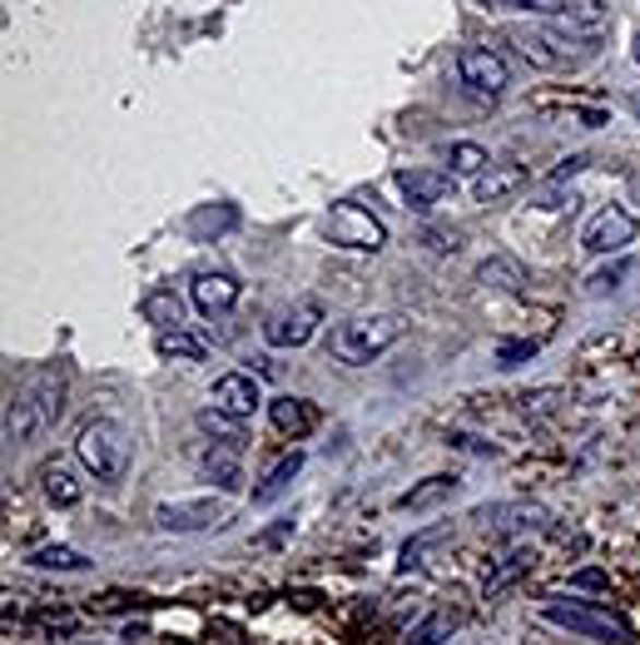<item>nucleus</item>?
Segmentation results:
<instances>
[{
	"mask_svg": "<svg viewBox=\"0 0 640 645\" xmlns=\"http://www.w3.org/2000/svg\"><path fill=\"white\" fill-rule=\"evenodd\" d=\"M507 40H517V50L526 55L532 64H542V70H552V64L566 60L561 50H552V35H542V31H511Z\"/></svg>",
	"mask_w": 640,
	"mask_h": 645,
	"instance_id": "4be33fe9",
	"label": "nucleus"
},
{
	"mask_svg": "<svg viewBox=\"0 0 640 645\" xmlns=\"http://www.w3.org/2000/svg\"><path fill=\"white\" fill-rule=\"evenodd\" d=\"M318 322H323V308L313 298L294 303V308H278L269 322H263V343L269 348H304L308 338L318 333Z\"/></svg>",
	"mask_w": 640,
	"mask_h": 645,
	"instance_id": "0eeeda50",
	"label": "nucleus"
},
{
	"mask_svg": "<svg viewBox=\"0 0 640 645\" xmlns=\"http://www.w3.org/2000/svg\"><path fill=\"white\" fill-rule=\"evenodd\" d=\"M630 269H636V263H630V258H616V263H611V269L591 273V279H586V293H591V298H601V293L620 289V283L630 279Z\"/></svg>",
	"mask_w": 640,
	"mask_h": 645,
	"instance_id": "cd10ccee",
	"label": "nucleus"
},
{
	"mask_svg": "<svg viewBox=\"0 0 640 645\" xmlns=\"http://www.w3.org/2000/svg\"><path fill=\"white\" fill-rule=\"evenodd\" d=\"M526 357H536V343H501L497 348V363L501 367H517V363H526Z\"/></svg>",
	"mask_w": 640,
	"mask_h": 645,
	"instance_id": "2f4dec72",
	"label": "nucleus"
},
{
	"mask_svg": "<svg viewBox=\"0 0 640 645\" xmlns=\"http://www.w3.org/2000/svg\"><path fill=\"white\" fill-rule=\"evenodd\" d=\"M288 531H294V521H278V527H273V531H263L259 541H263V547H278V541L288 537Z\"/></svg>",
	"mask_w": 640,
	"mask_h": 645,
	"instance_id": "c9c22d12",
	"label": "nucleus"
},
{
	"mask_svg": "<svg viewBox=\"0 0 640 645\" xmlns=\"http://www.w3.org/2000/svg\"><path fill=\"white\" fill-rule=\"evenodd\" d=\"M447 635H452V621H447V615H432L427 625L413 631V645H447Z\"/></svg>",
	"mask_w": 640,
	"mask_h": 645,
	"instance_id": "c756f323",
	"label": "nucleus"
},
{
	"mask_svg": "<svg viewBox=\"0 0 640 645\" xmlns=\"http://www.w3.org/2000/svg\"><path fill=\"white\" fill-rule=\"evenodd\" d=\"M269 422L283 432V437H308V432L318 427V408L313 402H304V398H273L269 402Z\"/></svg>",
	"mask_w": 640,
	"mask_h": 645,
	"instance_id": "ddd939ff",
	"label": "nucleus"
},
{
	"mask_svg": "<svg viewBox=\"0 0 640 645\" xmlns=\"http://www.w3.org/2000/svg\"><path fill=\"white\" fill-rule=\"evenodd\" d=\"M75 645H99V641H75Z\"/></svg>",
	"mask_w": 640,
	"mask_h": 645,
	"instance_id": "e433bc0d",
	"label": "nucleus"
},
{
	"mask_svg": "<svg viewBox=\"0 0 640 645\" xmlns=\"http://www.w3.org/2000/svg\"><path fill=\"white\" fill-rule=\"evenodd\" d=\"M586 164H591V154H566V160L556 164L552 174H546V184H552V189H561V184H566V179H576V174L586 169Z\"/></svg>",
	"mask_w": 640,
	"mask_h": 645,
	"instance_id": "7c9ffc66",
	"label": "nucleus"
},
{
	"mask_svg": "<svg viewBox=\"0 0 640 645\" xmlns=\"http://www.w3.org/2000/svg\"><path fill=\"white\" fill-rule=\"evenodd\" d=\"M477 283H482V289L521 293V289H526V269H521L517 258H507V254H491L487 263H482V269H477Z\"/></svg>",
	"mask_w": 640,
	"mask_h": 645,
	"instance_id": "dca6fc26",
	"label": "nucleus"
},
{
	"mask_svg": "<svg viewBox=\"0 0 640 645\" xmlns=\"http://www.w3.org/2000/svg\"><path fill=\"white\" fill-rule=\"evenodd\" d=\"M571 586H581V591H606V571H596V566L576 571V576H571Z\"/></svg>",
	"mask_w": 640,
	"mask_h": 645,
	"instance_id": "72a5a7b5",
	"label": "nucleus"
},
{
	"mask_svg": "<svg viewBox=\"0 0 640 645\" xmlns=\"http://www.w3.org/2000/svg\"><path fill=\"white\" fill-rule=\"evenodd\" d=\"M497 11H536V15H566V0H482Z\"/></svg>",
	"mask_w": 640,
	"mask_h": 645,
	"instance_id": "c85d7f7f",
	"label": "nucleus"
},
{
	"mask_svg": "<svg viewBox=\"0 0 640 645\" xmlns=\"http://www.w3.org/2000/svg\"><path fill=\"white\" fill-rule=\"evenodd\" d=\"M323 228H328V238H333L337 248H353V254H378V248L388 244L382 219L372 214V209H363L358 199H337V204L328 209Z\"/></svg>",
	"mask_w": 640,
	"mask_h": 645,
	"instance_id": "20e7f679",
	"label": "nucleus"
},
{
	"mask_svg": "<svg viewBox=\"0 0 640 645\" xmlns=\"http://www.w3.org/2000/svg\"><path fill=\"white\" fill-rule=\"evenodd\" d=\"M60 412H66V373L60 367H40L11 398V408H5V442H31L35 432L55 427Z\"/></svg>",
	"mask_w": 640,
	"mask_h": 645,
	"instance_id": "f257e3e1",
	"label": "nucleus"
},
{
	"mask_svg": "<svg viewBox=\"0 0 640 645\" xmlns=\"http://www.w3.org/2000/svg\"><path fill=\"white\" fill-rule=\"evenodd\" d=\"M144 318H150L159 333H169V328H185V303L174 298L169 289H159V293H150V298H144Z\"/></svg>",
	"mask_w": 640,
	"mask_h": 645,
	"instance_id": "412c9836",
	"label": "nucleus"
},
{
	"mask_svg": "<svg viewBox=\"0 0 640 645\" xmlns=\"http://www.w3.org/2000/svg\"><path fill=\"white\" fill-rule=\"evenodd\" d=\"M457 80L467 95H482V99H501L511 85V64L501 60L497 50L487 45H467V50L457 55Z\"/></svg>",
	"mask_w": 640,
	"mask_h": 645,
	"instance_id": "39448f33",
	"label": "nucleus"
},
{
	"mask_svg": "<svg viewBox=\"0 0 640 645\" xmlns=\"http://www.w3.org/2000/svg\"><path fill=\"white\" fill-rule=\"evenodd\" d=\"M31 566H40V571H85L90 556L85 551H75V547H40V551H31Z\"/></svg>",
	"mask_w": 640,
	"mask_h": 645,
	"instance_id": "5701e85b",
	"label": "nucleus"
},
{
	"mask_svg": "<svg viewBox=\"0 0 640 645\" xmlns=\"http://www.w3.org/2000/svg\"><path fill=\"white\" fill-rule=\"evenodd\" d=\"M392 184H398L402 189V199H407V204L413 209H437L447 199V194H452V179H447V174H437V169H398L392 174Z\"/></svg>",
	"mask_w": 640,
	"mask_h": 645,
	"instance_id": "9b49d317",
	"label": "nucleus"
},
{
	"mask_svg": "<svg viewBox=\"0 0 640 645\" xmlns=\"http://www.w3.org/2000/svg\"><path fill=\"white\" fill-rule=\"evenodd\" d=\"M224 521L218 502H159L154 506V527L159 531H204Z\"/></svg>",
	"mask_w": 640,
	"mask_h": 645,
	"instance_id": "9d476101",
	"label": "nucleus"
},
{
	"mask_svg": "<svg viewBox=\"0 0 640 645\" xmlns=\"http://www.w3.org/2000/svg\"><path fill=\"white\" fill-rule=\"evenodd\" d=\"M487 164L491 160H487V150H482V144H467V140L452 144V174H467V179H477Z\"/></svg>",
	"mask_w": 640,
	"mask_h": 645,
	"instance_id": "bb28decb",
	"label": "nucleus"
},
{
	"mask_svg": "<svg viewBox=\"0 0 640 645\" xmlns=\"http://www.w3.org/2000/svg\"><path fill=\"white\" fill-rule=\"evenodd\" d=\"M447 537H452V527H427L423 537H413V541H407V547H402V571L423 566V556H427V551H432L437 541H447Z\"/></svg>",
	"mask_w": 640,
	"mask_h": 645,
	"instance_id": "a878e982",
	"label": "nucleus"
},
{
	"mask_svg": "<svg viewBox=\"0 0 640 645\" xmlns=\"http://www.w3.org/2000/svg\"><path fill=\"white\" fill-rule=\"evenodd\" d=\"M542 611H546V621L566 625V631L596 635V641H630V625L620 621V615L601 611V606H581V601H546Z\"/></svg>",
	"mask_w": 640,
	"mask_h": 645,
	"instance_id": "423d86ee",
	"label": "nucleus"
},
{
	"mask_svg": "<svg viewBox=\"0 0 640 645\" xmlns=\"http://www.w3.org/2000/svg\"><path fill=\"white\" fill-rule=\"evenodd\" d=\"M636 214H626V209H601L596 219H591L586 224V234H581V244L591 248V254H620V248L630 244V238H636Z\"/></svg>",
	"mask_w": 640,
	"mask_h": 645,
	"instance_id": "1a4fd4ad",
	"label": "nucleus"
},
{
	"mask_svg": "<svg viewBox=\"0 0 640 645\" xmlns=\"http://www.w3.org/2000/svg\"><path fill=\"white\" fill-rule=\"evenodd\" d=\"M423 244L432 248V254H452V248H457V228H427Z\"/></svg>",
	"mask_w": 640,
	"mask_h": 645,
	"instance_id": "473e14b6",
	"label": "nucleus"
},
{
	"mask_svg": "<svg viewBox=\"0 0 640 645\" xmlns=\"http://www.w3.org/2000/svg\"><path fill=\"white\" fill-rule=\"evenodd\" d=\"M298 472H304V452H288V457H283V462L273 467L269 477H263V486L253 492V502H259V506L278 502V496L288 492V486H294V477H298Z\"/></svg>",
	"mask_w": 640,
	"mask_h": 645,
	"instance_id": "a211bd4d",
	"label": "nucleus"
},
{
	"mask_svg": "<svg viewBox=\"0 0 640 645\" xmlns=\"http://www.w3.org/2000/svg\"><path fill=\"white\" fill-rule=\"evenodd\" d=\"M452 442H457L462 452H477V457H491V452H497L491 442H477V437H452Z\"/></svg>",
	"mask_w": 640,
	"mask_h": 645,
	"instance_id": "f704fd0d",
	"label": "nucleus"
},
{
	"mask_svg": "<svg viewBox=\"0 0 640 645\" xmlns=\"http://www.w3.org/2000/svg\"><path fill=\"white\" fill-rule=\"evenodd\" d=\"M199 472L218 486V492H239L244 486V467H239V447H209Z\"/></svg>",
	"mask_w": 640,
	"mask_h": 645,
	"instance_id": "2eb2a0df",
	"label": "nucleus"
},
{
	"mask_svg": "<svg viewBox=\"0 0 640 645\" xmlns=\"http://www.w3.org/2000/svg\"><path fill=\"white\" fill-rule=\"evenodd\" d=\"M526 184V169L521 164H487V169L472 179V194H477V204H497L507 194H517Z\"/></svg>",
	"mask_w": 640,
	"mask_h": 645,
	"instance_id": "4468645a",
	"label": "nucleus"
},
{
	"mask_svg": "<svg viewBox=\"0 0 640 645\" xmlns=\"http://www.w3.org/2000/svg\"><path fill=\"white\" fill-rule=\"evenodd\" d=\"M75 457L95 482H120V477L130 472V432L109 418L85 422L75 437Z\"/></svg>",
	"mask_w": 640,
	"mask_h": 645,
	"instance_id": "7ed1b4c3",
	"label": "nucleus"
},
{
	"mask_svg": "<svg viewBox=\"0 0 640 645\" xmlns=\"http://www.w3.org/2000/svg\"><path fill=\"white\" fill-rule=\"evenodd\" d=\"M239 224V209L234 204H214V209H194L189 214V238H218L224 228Z\"/></svg>",
	"mask_w": 640,
	"mask_h": 645,
	"instance_id": "aec40b11",
	"label": "nucleus"
},
{
	"mask_svg": "<svg viewBox=\"0 0 640 645\" xmlns=\"http://www.w3.org/2000/svg\"><path fill=\"white\" fill-rule=\"evenodd\" d=\"M239 293H244V283L234 279V273L204 269V273L194 279V308L209 313V318H218V313H228L234 303H239Z\"/></svg>",
	"mask_w": 640,
	"mask_h": 645,
	"instance_id": "f8f14e48",
	"label": "nucleus"
},
{
	"mask_svg": "<svg viewBox=\"0 0 640 645\" xmlns=\"http://www.w3.org/2000/svg\"><path fill=\"white\" fill-rule=\"evenodd\" d=\"M45 496H50L55 506H75L80 502V482L66 472V467H50V472H45Z\"/></svg>",
	"mask_w": 640,
	"mask_h": 645,
	"instance_id": "b1692460",
	"label": "nucleus"
},
{
	"mask_svg": "<svg viewBox=\"0 0 640 645\" xmlns=\"http://www.w3.org/2000/svg\"><path fill=\"white\" fill-rule=\"evenodd\" d=\"M199 427L214 432V437H224V447H239V442H244L239 418H228V412H218V408H204V412H199Z\"/></svg>",
	"mask_w": 640,
	"mask_h": 645,
	"instance_id": "393cba45",
	"label": "nucleus"
},
{
	"mask_svg": "<svg viewBox=\"0 0 640 645\" xmlns=\"http://www.w3.org/2000/svg\"><path fill=\"white\" fill-rule=\"evenodd\" d=\"M636 64H640V40H636Z\"/></svg>",
	"mask_w": 640,
	"mask_h": 645,
	"instance_id": "4c0bfd02",
	"label": "nucleus"
},
{
	"mask_svg": "<svg viewBox=\"0 0 640 645\" xmlns=\"http://www.w3.org/2000/svg\"><path fill=\"white\" fill-rule=\"evenodd\" d=\"M452 492H457V477H427L423 486L402 492V496H398V506H402V512H427V506H442Z\"/></svg>",
	"mask_w": 640,
	"mask_h": 645,
	"instance_id": "6ab92c4d",
	"label": "nucleus"
},
{
	"mask_svg": "<svg viewBox=\"0 0 640 645\" xmlns=\"http://www.w3.org/2000/svg\"><path fill=\"white\" fill-rule=\"evenodd\" d=\"M209 402H214L218 412H228V418L244 422V418H253V412L263 408V387H259V377L253 373H224L214 383V398Z\"/></svg>",
	"mask_w": 640,
	"mask_h": 645,
	"instance_id": "6e6552de",
	"label": "nucleus"
},
{
	"mask_svg": "<svg viewBox=\"0 0 640 645\" xmlns=\"http://www.w3.org/2000/svg\"><path fill=\"white\" fill-rule=\"evenodd\" d=\"M154 353L169 357V363H204V338H194L189 328H169V333L154 338Z\"/></svg>",
	"mask_w": 640,
	"mask_h": 645,
	"instance_id": "f3484780",
	"label": "nucleus"
},
{
	"mask_svg": "<svg viewBox=\"0 0 640 645\" xmlns=\"http://www.w3.org/2000/svg\"><path fill=\"white\" fill-rule=\"evenodd\" d=\"M402 333H407V318H402V313H358V318H347L333 328L328 353L347 367H363V363L388 353Z\"/></svg>",
	"mask_w": 640,
	"mask_h": 645,
	"instance_id": "f03ea898",
	"label": "nucleus"
}]
</instances>
